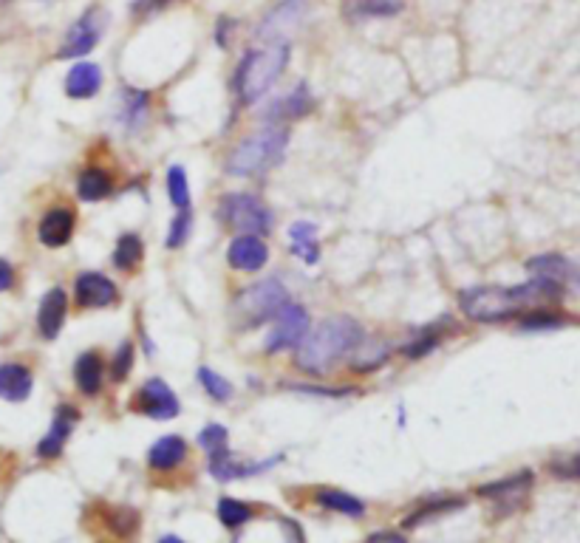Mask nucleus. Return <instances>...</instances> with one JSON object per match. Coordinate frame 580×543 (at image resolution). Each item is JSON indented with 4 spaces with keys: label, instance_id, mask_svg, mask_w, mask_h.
I'll list each match as a JSON object with an SVG mask.
<instances>
[{
    "label": "nucleus",
    "instance_id": "obj_1",
    "mask_svg": "<svg viewBox=\"0 0 580 543\" xmlns=\"http://www.w3.org/2000/svg\"><path fill=\"white\" fill-rule=\"evenodd\" d=\"M564 295V283L532 278L524 286H473L459 295V309L473 323H504L530 309L535 300Z\"/></svg>",
    "mask_w": 580,
    "mask_h": 543
},
{
    "label": "nucleus",
    "instance_id": "obj_2",
    "mask_svg": "<svg viewBox=\"0 0 580 543\" xmlns=\"http://www.w3.org/2000/svg\"><path fill=\"white\" fill-rule=\"evenodd\" d=\"M360 343H363V329L357 320L329 317L312 334L300 340L298 351H295V365L306 374H326L334 362L343 360Z\"/></svg>",
    "mask_w": 580,
    "mask_h": 543
},
{
    "label": "nucleus",
    "instance_id": "obj_3",
    "mask_svg": "<svg viewBox=\"0 0 580 543\" xmlns=\"http://www.w3.org/2000/svg\"><path fill=\"white\" fill-rule=\"evenodd\" d=\"M289 66V46L286 43H266L264 49L249 51L238 66L235 88L244 105H252L264 99L272 85L281 80V74Z\"/></svg>",
    "mask_w": 580,
    "mask_h": 543
},
{
    "label": "nucleus",
    "instance_id": "obj_4",
    "mask_svg": "<svg viewBox=\"0 0 580 543\" xmlns=\"http://www.w3.org/2000/svg\"><path fill=\"white\" fill-rule=\"evenodd\" d=\"M289 145V131L281 125H269L258 133L247 136L244 142H238L235 150L227 159V173L238 176V179H249L258 176L269 167H275L283 159V150Z\"/></svg>",
    "mask_w": 580,
    "mask_h": 543
},
{
    "label": "nucleus",
    "instance_id": "obj_5",
    "mask_svg": "<svg viewBox=\"0 0 580 543\" xmlns=\"http://www.w3.org/2000/svg\"><path fill=\"white\" fill-rule=\"evenodd\" d=\"M286 303H289V292L283 289L281 280L252 283L232 300V323L238 329H258L266 320H275Z\"/></svg>",
    "mask_w": 580,
    "mask_h": 543
},
{
    "label": "nucleus",
    "instance_id": "obj_6",
    "mask_svg": "<svg viewBox=\"0 0 580 543\" xmlns=\"http://www.w3.org/2000/svg\"><path fill=\"white\" fill-rule=\"evenodd\" d=\"M218 218L224 227L241 235H269L272 230V213L266 210L261 198L249 193H230L218 201Z\"/></svg>",
    "mask_w": 580,
    "mask_h": 543
},
{
    "label": "nucleus",
    "instance_id": "obj_7",
    "mask_svg": "<svg viewBox=\"0 0 580 543\" xmlns=\"http://www.w3.org/2000/svg\"><path fill=\"white\" fill-rule=\"evenodd\" d=\"M306 334H309V312L298 303H286L275 317L272 331L266 334V351L278 354V351L298 348Z\"/></svg>",
    "mask_w": 580,
    "mask_h": 543
},
{
    "label": "nucleus",
    "instance_id": "obj_8",
    "mask_svg": "<svg viewBox=\"0 0 580 543\" xmlns=\"http://www.w3.org/2000/svg\"><path fill=\"white\" fill-rule=\"evenodd\" d=\"M133 411H139L142 416H150V419H159V422H167V419H176L182 405L173 394V388L167 385L165 379H148L139 391H136V399H133Z\"/></svg>",
    "mask_w": 580,
    "mask_h": 543
},
{
    "label": "nucleus",
    "instance_id": "obj_9",
    "mask_svg": "<svg viewBox=\"0 0 580 543\" xmlns=\"http://www.w3.org/2000/svg\"><path fill=\"white\" fill-rule=\"evenodd\" d=\"M530 490L532 473L524 470V473H515V476L501 478V481H493V484H484V487H479V495L498 504V507H504V512H513L527 501Z\"/></svg>",
    "mask_w": 580,
    "mask_h": 543
},
{
    "label": "nucleus",
    "instance_id": "obj_10",
    "mask_svg": "<svg viewBox=\"0 0 580 543\" xmlns=\"http://www.w3.org/2000/svg\"><path fill=\"white\" fill-rule=\"evenodd\" d=\"M74 297L83 309H105L119 300V289L114 280L100 272H80L74 280Z\"/></svg>",
    "mask_w": 580,
    "mask_h": 543
},
{
    "label": "nucleus",
    "instance_id": "obj_11",
    "mask_svg": "<svg viewBox=\"0 0 580 543\" xmlns=\"http://www.w3.org/2000/svg\"><path fill=\"white\" fill-rule=\"evenodd\" d=\"M303 17H306L303 0H283L264 17V23L258 26V37H264L269 43H283V34L295 32L303 23Z\"/></svg>",
    "mask_w": 580,
    "mask_h": 543
},
{
    "label": "nucleus",
    "instance_id": "obj_12",
    "mask_svg": "<svg viewBox=\"0 0 580 543\" xmlns=\"http://www.w3.org/2000/svg\"><path fill=\"white\" fill-rule=\"evenodd\" d=\"M66 314H68V297L60 286L49 289L43 300H40V309H37V331L40 337L46 340H57L60 331L66 326Z\"/></svg>",
    "mask_w": 580,
    "mask_h": 543
},
{
    "label": "nucleus",
    "instance_id": "obj_13",
    "mask_svg": "<svg viewBox=\"0 0 580 543\" xmlns=\"http://www.w3.org/2000/svg\"><path fill=\"white\" fill-rule=\"evenodd\" d=\"M227 261L238 272H258L269 261V247L261 241V235H238L227 249Z\"/></svg>",
    "mask_w": 580,
    "mask_h": 543
},
{
    "label": "nucleus",
    "instance_id": "obj_14",
    "mask_svg": "<svg viewBox=\"0 0 580 543\" xmlns=\"http://www.w3.org/2000/svg\"><path fill=\"white\" fill-rule=\"evenodd\" d=\"M74 227H77V218L71 213V207H51L49 213L43 215L40 227H37V238H40L43 247L60 249L71 241Z\"/></svg>",
    "mask_w": 580,
    "mask_h": 543
},
{
    "label": "nucleus",
    "instance_id": "obj_15",
    "mask_svg": "<svg viewBox=\"0 0 580 543\" xmlns=\"http://www.w3.org/2000/svg\"><path fill=\"white\" fill-rule=\"evenodd\" d=\"M278 461H281V456H275V459H269V461H255V464H249V461L235 459L230 450H224V453L210 456V476L216 478V481H238V478H249V476H258V473H266V470H269V467H275Z\"/></svg>",
    "mask_w": 580,
    "mask_h": 543
},
{
    "label": "nucleus",
    "instance_id": "obj_16",
    "mask_svg": "<svg viewBox=\"0 0 580 543\" xmlns=\"http://www.w3.org/2000/svg\"><path fill=\"white\" fill-rule=\"evenodd\" d=\"M97 43H100V26L94 23V15H85L68 29L66 40H63L60 51H57V57H60V60L85 57Z\"/></svg>",
    "mask_w": 580,
    "mask_h": 543
},
{
    "label": "nucleus",
    "instance_id": "obj_17",
    "mask_svg": "<svg viewBox=\"0 0 580 543\" xmlns=\"http://www.w3.org/2000/svg\"><path fill=\"white\" fill-rule=\"evenodd\" d=\"M74 422H77V411L74 408H60L57 416H54V422H51L49 433L37 445V456L40 459H57L63 453V447H66L71 430H74Z\"/></svg>",
    "mask_w": 580,
    "mask_h": 543
},
{
    "label": "nucleus",
    "instance_id": "obj_18",
    "mask_svg": "<svg viewBox=\"0 0 580 543\" xmlns=\"http://www.w3.org/2000/svg\"><path fill=\"white\" fill-rule=\"evenodd\" d=\"M32 388V371L26 365H17V362L0 365V399H6V402H23V399H29Z\"/></svg>",
    "mask_w": 580,
    "mask_h": 543
},
{
    "label": "nucleus",
    "instance_id": "obj_19",
    "mask_svg": "<svg viewBox=\"0 0 580 543\" xmlns=\"http://www.w3.org/2000/svg\"><path fill=\"white\" fill-rule=\"evenodd\" d=\"M102 88V68L97 63H77L68 71L66 94L71 99H91Z\"/></svg>",
    "mask_w": 580,
    "mask_h": 543
},
{
    "label": "nucleus",
    "instance_id": "obj_20",
    "mask_svg": "<svg viewBox=\"0 0 580 543\" xmlns=\"http://www.w3.org/2000/svg\"><path fill=\"white\" fill-rule=\"evenodd\" d=\"M187 459V442L182 436H162L156 445L148 450V464L159 473L176 470Z\"/></svg>",
    "mask_w": 580,
    "mask_h": 543
},
{
    "label": "nucleus",
    "instance_id": "obj_21",
    "mask_svg": "<svg viewBox=\"0 0 580 543\" xmlns=\"http://www.w3.org/2000/svg\"><path fill=\"white\" fill-rule=\"evenodd\" d=\"M102 379H105V360L97 351H85L74 365V382L85 396H97L102 391Z\"/></svg>",
    "mask_w": 580,
    "mask_h": 543
},
{
    "label": "nucleus",
    "instance_id": "obj_22",
    "mask_svg": "<svg viewBox=\"0 0 580 543\" xmlns=\"http://www.w3.org/2000/svg\"><path fill=\"white\" fill-rule=\"evenodd\" d=\"M102 524L116 541H131L139 532V512L128 507H102Z\"/></svg>",
    "mask_w": 580,
    "mask_h": 543
},
{
    "label": "nucleus",
    "instance_id": "obj_23",
    "mask_svg": "<svg viewBox=\"0 0 580 543\" xmlns=\"http://www.w3.org/2000/svg\"><path fill=\"white\" fill-rule=\"evenodd\" d=\"M111 190H114V181L100 167H88V170L80 173V179H77V196H80V201H88V204L108 198Z\"/></svg>",
    "mask_w": 580,
    "mask_h": 543
},
{
    "label": "nucleus",
    "instance_id": "obj_24",
    "mask_svg": "<svg viewBox=\"0 0 580 543\" xmlns=\"http://www.w3.org/2000/svg\"><path fill=\"white\" fill-rule=\"evenodd\" d=\"M464 501L462 498H433V501H425L422 507H416L405 521H402V527L405 529H416L422 527V524H428L433 518H442V515H448V512L462 510Z\"/></svg>",
    "mask_w": 580,
    "mask_h": 543
},
{
    "label": "nucleus",
    "instance_id": "obj_25",
    "mask_svg": "<svg viewBox=\"0 0 580 543\" xmlns=\"http://www.w3.org/2000/svg\"><path fill=\"white\" fill-rule=\"evenodd\" d=\"M315 501L323 507V510L340 512V515H348V518H363L365 515V504L360 498L354 495L343 493V490H332V487H323L317 490Z\"/></svg>",
    "mask_w": 580,
    "mask_h": 543
},
{
    "label": "nucleus",
    "instance_id": "obj_26",
    "mask_svg": "<svg viewBox=\"0 0 580 543\" xmlns=\"http://www.w3.org/2000/svg\"><path fill=\"white\" fill-rule=\"evenodd\" d=\"M312 111V94L306 85H298L292 94H286L283 99H278L272 108H269V116L272 119H300Z\"/></svg>",
    "mask_w": 580,
    "mask_h": 543
},
{
    "label": "nucleus",
    "instance_id": "obj_27",
    "mask_svg": "<svg viewBox=\"0 0 580 543\" xmlns=\"http://www.w3.org/2000/svg\"><path fill=\"white\" fill-rule=\"evenodd\" d=\"M142 258H145V244H142V238H139L136 232L119 235V241H116L114 247L116 269H119V272H133L136 266L142 264Z\"/></svg>",
    "mask_w": 580,
    "mask_h": 543
},
{
    "label": "nucleus",
    "instance_id": "obj_28",
    "mask_svg": "<svg viewBox=\"0 0 580 543\" xmlns=\"http://www.w3.org/2000/svg\"><path fill=\"white\" fill-rule=\"evenodd\" d=\"M569 261L561 258V255H555V252H549V255H538V258H530L527 261V272H532L535 278H544V280H555V283H564L566 275H569Z\"/></svg>",
    "mask_w": 580,
    "mask_h": 543
},
{
    "label": "nucleus",
    "instance_id": "obj_29",
    "mask_svg": "<svg viewBox=\"0 0 580 543\" xmlns=\"http://www.w3.org/2000/svg\"><path fill=\"white\" fill-rule=\"evenodd\" d=\"M218 521L227 529H238L252 521V507L244 504V501H235V498H221L218 501Z\"/></svg>",
    "mask_w": 580,
    "mask_h": 543
},
{
    "label": "nucleus",
    "instance_id": "obj_30",
    "mask_svg": "<svg viewBox=\"0 0 580 543\" xmlns=\"http://www.w3.org/2000/svg\"><path fill=\"white\" fill-rule=\"evenodd\" d=\"M167 196L176 210H190V184H187L184 167L173 165L167 170Z\"/></svg>",
    "mask_w": 580,
    "mask_h": 543
},
{
    "label": "nucleus",
    "instance_id": "obj_31",
    "mask_svg": "<svg viewBox=\"0 0 580 543\" xmlns=\"http://www.w3.org/2000/svg\"><path fill=\"white\" fill-rule=\"evenodd\" d=\"M199 382L201 388L210 394V399H216V402H230L232 399V385L227 382V379L221 377V374H216L213 368H207V365H201L199 368Z\"/></svg>",
    "mask_w": 580,
    "mask_h": 543
},
{
    "label": "nucleus",
    "instance_id": "obj_32",
    "mask_svg": "<svg viewBox=\"0 0 580 543\" xmlns=\"http://www.w3.org/2000/svg\"><path fill=\"white\" fill-rule=\"evenodd\" d=\"M354 351H357V357L351 362L354 371H374L388 360V346H382V343H360Z\"/></svg>",
    "mask_w": 580,
    "mask_h": 543
},
{
    "label": "nucleus",
    "instance_id": "obj_33",
    "mask_svg": "<svg viewBox=\"0 0 580 543\" xmlns=\"http://www.w3.org/2000/svg\"><path fill=\"white\" fill-rule=\"evenodd\" d=\"M148 94L145 91H128L125 94V108H122V122L128 128H139L148 116Z\"/></svg>",
    "mask_w": 580,
    "mask_h": 543
},
{
    "label": "nucleus",
    "instance_id": "obj_34",
    "mask_svg": "<svg viewBox=\"0 0 580 543\" xmlns=\"http://www.w3.org/2000/svg\"><path fill=\"white\" fill-rule=\"evenodd\" d=\"M442 337H445V331L442 326H436V329H428L422 337H416L414 343H408V346L402 348V354L408 357V360H419V357H425V354H431L433 348L442 343Z\"/></svg>",
    "mask_w": 580,
    "mask_h": 543
},
{
    "label": "nucleus",
    "instance_id": "obj_35",
    "mask_svg": "<svg viewBox=\"0 0 580 543\" xmlns=\"http://www.w3.org/2000/svg\"><path fill=\"white\" fill-rule=\"evenodd\" d=\"M566 326V317L558 312H527L521 314V329L527 331H547Z\"/></svg>",
    "mask_w": 580,
    "mask_h": 543
},
{
    "label": "nucleus",
    "instance_id": "obj_36",
    "mask_svg": "<svg viewBox=\"0 0 580 543\" xmlns=\"http://www.w3.org/2000/svg\"><path fill=\"white\" fill-rule=\"evenodd\" d=\"M190 230H193V218H190V210H179V213H176V218L170 221V232H167V249L184 247V241L190 238Z\"/></svg>",
    "mask_w": 580,
    "mask_h": 543
},
{
    "label": "nucleus",
    "instance_id": "obj_37",
    "mask_svg": "<svg viewBox=\"0 0 580 543\" xmlns=\"http://www.w3.org/2000/svg\"><path fill=\"white\" fill-rule=\"evenodd\" d=\"M199 445L207 450V456L224 453V450H227V428H221V425H207V428L199 433Z\"/></svg>",
    "mask_w": 580,
    "mask_h": 543
},
{
    "label": "nucleus",
    "instance_id": "obj_38",
    "mask_svg": "<svg viewBox=\"0 0 580 543\" xmlns=\"http://www.w3.org/2000/svg\"><path fill=\"white\" fill-rule=\"evenodd\" d=\"M549 473H552L555 478H564V481L580 478V453H575V456H561V459L549 461Z\"/></svg>",
    "mask_w": 580,
    "mask_h": 543
},
{
    "label": "nucleus",
    "instance_id": "obj_39",
    "mask_svg": "<svg viewBox=\"0 0 580 543\" xmlns=\"http://www.w3.org/2000/svg\"><path fill=\"white\" fill-rule=\"evenodd\" d=\"M133 365V343H122V346L116 348L114 354V362H111V377L116 379V382H122V379L128 377V371H131Z\"/></svg>",
    "mask_w": 580,
    "mask_h": 543
},
{
    "label": "nucleus",
    "instance_id": "obj_40",
    "mask_svg": "<svg viewBox=\"0 0 580 543\" xmlns=\"http://www.w3.org/2000/svg\"><path fill=\"white\" fill-rule=\"evenodd\" d=\"M289 238H292V244H309V241H315V227L309 221H298V224H292Z\"/></svg>",
    "mask_w": 580,
    "mask_h": 543
},
{
    "label": "nucleus",
    "instance_id": "obj_41",
    "mask_svg": "<svg viewBox=\"0 0 580 543\" xmlns=\"http://www.w3.org/2000/svg\"><path fill=\"white\" fill-rule=\"evenodd\" d=\"M176 0H136L133 3V15H153V12H162L167 6H173Z\"/></svg>",
    "mask_w": 580,
    "mask_h": 543
},
{
    "label": "nucleus",
    "instance_id": "obj_42",
    "mask_svg": "<svg viewBox=\"0 0 580 543\" xmlns=\"http://www.w3.org/2000/svg\"><path fill=\"white\" fill-rule=\"evenodd\" d=\"M295 249V255H300V261H306V264H317L320 261V247H317V241H309V244H292Z\"/></svg>",
    "mask_w": 580,
    "mask_h": 543
},
{
    "label": "nucleus",
    "instance_id": "obj_43",
    "mask_svg": "<svg viewBox=\"0 0 580 543\" xmlns=\"http://www.w3.org/2000/svg\"><path fill=\"white\" fill-rule=\"evenodd\" d=\"M12 283H15V269H12L9 261H3V258H0V292L12 289Z\"/></svg>",
    "mask_w": 580,
    "mask_h": 543
},
{
    "label": "nucleus",
    "instance_id": "obj_44",
    "mask_svg": "<svg viewBox=\"0 0 580 543\" xmlns=\"http://www.w3.org/2000/svg\"><path fill=\"white\" fill-rule=\"evenodd\" d=\"M365 543H405V538L399 532H377V535H371Z\"/></svg>",
    "mask_w": 580,
    "mask_h": 543
},
{
    "label": "nucleus",
    "instance_id": "obj_45",
    "mask_svg": "<svg viewBox=\"0 0 580 543\" xmlns=\"http://www.w3.org/2000/svg\"><path fill=\"white\" fill-rule=\"evenodd\" d=\"M159 543H184V541L182 538H176V535H165V538H162Z\"/></svg>",
    "mask_w": 580,
    "mask_h": 543
}]
</instances>
